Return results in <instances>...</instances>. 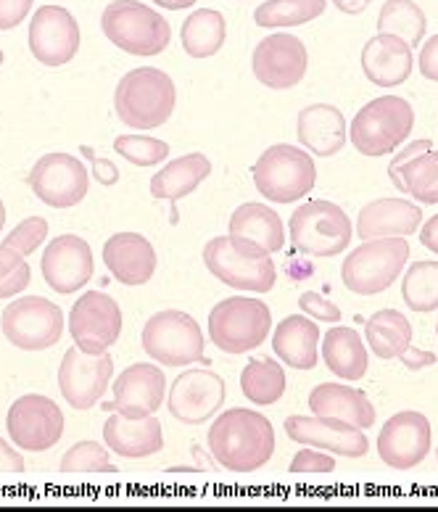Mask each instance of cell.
Masks as SVG:
<instances>
[{
  "instance_id": "1",
  "label": "cell",
  "mask_w": 438,
  "mask_h": 512,
  "mask_svg": "<svg viewBox=\"0 0 438 512\" xmlns=\"http://www.w3.org/2000/svg\"><path fill=\"white\" fill-rule=\"evenodd\" d=\"M209 452L214 462L233 473H254L275 452V428L262 412L227 410L209 428Z\"/></svg>"
},
{
  "instance_id": "2",
  "label": "cell",
  "mask_w": 438,
  "mask_h": 512,
  "mask_svg": "<svg viewBox=\"0 0 438 512\" xmlns=\"http://www.w3.org/2000/svg\"><path fill=\"white\" fill-rule=\"evenodd\" d=\"M204 264L214 278L235 291L267 293L275 288L278 270L270 251L243 235H217L204 246Z\"/></svg>"
},
{
  "instance_id": "3",
  "label": "cell",
  "mask_w": 438,
  "mask_h": 512,
  "mask_svg": "<svg viewBox=\"0 0 438 512\" xmlns=\"http://www.w3.org/2000/svg\"><path fill=\"white\" fill-rule=\"evenodd\" d=\"M177 106V88L172 77L154 66L127 72L114 93L117 117L135 130H154L167 125Z\"/></svg>"
},
{
  "instance_id": "4",
  "label": "cell",
  "mask_w": 438,
  "mask_h": 512,
  "mask_svg": "<svg viewBox=\"0 0 438 512\" xmlns=\"http://www.w3.org/2000/svg\"><path fill=\"white\" fill-rule=\"evenodd\" d=\"M101 30L119 51L148 59L167 51L172 27L156 8L140 0H114L103 8Z\"/></svg>"
},
{
  "instance_id": "5",
  "label": "cell",
  "mask_w": 438,
  "mask_h": 512,
  "mask_svg": "<svg viewBox=\"0 0 438 512\" xmlns=\"http://www.w3.org/2000/svg\"><path fill=\"white\" fill-rule=\"evenodd\" d=\"M415 130V109L399 96H383L370 101L351 119V146L362 156H386L402 146Z\"/></svg>"
},
{
  "instance_id": "6",
  "label": "cell",
  "mask_w": 438,
  "mask_h": 512,
  "mask_svg": "<svg viewBox=\"0 0 438 512\" xmlns=\"http://www.w3.org/2000/svg\"><path fill=\"white\" fill-rule=\"evenodd\" d=\"M404 238H373L351 251L341 264V280L357 296H378L394 286L409 259Z\"/></svg>"
},
{
  "instance_id": "7",
  "label": "cell",
  "mask_w": 438,
  "mask_h": 512,
  "mask_svg": "<svg viewBox=\"0 0 438 512\" xmlns=\"http://www.w3.org/2000/svg\"><path fill=\"white\" fill-rule=\"evenodd\" d=\"M270 328V307L254 296H230L219 301L209 315V338L225 354L254 352L270 336Z\"/></svg>"
},
{
  "instance_id": "8",
  "label": "cell",
  "mask_w": 438,
  "mask_h": 512,
  "mask_svg": "<svg viewBox=\"0 0 438 512\" xmlns=\"http://www.w3.org/2000/svg\"><path fill=\"white\" fill-rule=\"evenodd\" d=\"M288 235H291L293 249L299 254L314 256H338L349 249L351 243V220L346 212L333 201H307L291 214L288 222Z\"/></svg>"
},
{
  "instance_id": "9",
  "label": "cell",
  "mask_w": 438,
  "mask_h": 512,
  "mask_svg": "<svg viewBox=\"0 0 438 512\" xmlns=\"http://www.w3.org/2000/svg\"><path fill=\"white\" fill-rule=\"evenodd\" d=\"M317 183L314 159L296 146L267 148L254 164V185L272 204H293L307 196Z\"/></svg>"
},
{
  "instance_id": "10",
  "label": "cell",
  "mask_w": 438,
  "mask_h": 512,
  "mask_svg": "<svg viewBox=\"0 0 438 512\" xmlns=\"http://www.w3.org/2000/svg\"><path fill=\"white\" fill-rule=\"evenodd\" d=\"M0 330L22 352H45L64 336V312L43 296H22L0 315Z\"/></svg>"
},
{
  "instance_id": "11",
  "label": "cell",
  "mask_w": 438,
  "mask_h": 512,
  "mask_svg": "<svg viewBox=\"0 0 438 512\" xmlns=\"http://www.w3.org/2000/svg\"><path fill=\"white\" fill-rule=\"evenodd\" d=\"M143 352L167 367H185L204 359V333L185 312L164 309L148 317L143 328Z\"/></svg>"
},
{
  "instance_id": "12",
  "label": "cell",
  "mask_w": 438,
  "mask_h": 512,
  "mask_svg": "<svg viewBox=\"0 0 438 512\" xmlns=\"http://www.w3.org/2000/svg\"><path fill=\"white\" fill-rule=\"evenodd\" d=\"M11 444L24 452H48L64 436V412L43 394L19 396L6 415Z\"/></svg>"
},
{
  "instance_id": "13",
  "label": "cell",
  "mask_w": 438,
  "mask_h": 512,
  "mask_svg": "<svg viewBox=\"0 0 438 512\" xmlns=\"http://www.w3.org/2000/svg\"><path fill=\"white\" fill-rule=\"evenodd\" d=\"M74 346L85 354H106L122 336V309L109 293L88 291L74 301L69 315Z\"/></svg>"
},
{
  "instance_id": "14",
  "label": "cell",
  "mask_w": 438,
  "mask_h": 512,
  "mask_svg": "<svg viewBox=\"0 0 438 512\" xmlns=\"http://www.w3.org/2000/svg\"><path fill=\"white\" fill-rule=\"evenodd\" d=\"M30 188L51 209L77 206L90 191V175L80 159L72 154H45L30 172Z\"/></svg>"
},
{
  "instance_id": "15",
  "label": "cell",
  "mask_w": 438,
  "mask_h": 512,
  "mask_svg": "<svg viewBox=\"0 0 438 512\" xmlns=\"http://www.w3.org/2000/svg\"><path fill=\"white\" fill-rule=\"evenodd\" d=\"M114 375V359L106 354H85L77 346H69L59 367L61 396L72 410H90L109 391Z\"/></svg>"
},
{
  "instance_id": "16",
  "label": "cell",
  "mask_w": 438,
  "mask_h": 512,
  "mask_svg": "<svg viewBox=\"0 0 438 512\" xmlns=\"http://www.w3.org/2000/svg\"><path fill=\"white\" fill-rule=\"evenodd\" d=\"M433 428L423 412H396L378 433V454L388 468H417L428 457Z\"/></svg>"
},
{
  "instance_id": "17",
  "label": "cell",
  "mask_w": 438,
  "mask_h": 512,
  "mask_svg": "<svg viewBox=\"0 0 438 512\" xmlns=\"http://www.w3.org/2000/svg\"><path fill=\"white\" fill-rule=\"evenodd\" d=\"M30 53L45 66H64L80 51V24L64 6L37 8L30 22Z\"/></svg>"
},
{
  "instance_id": "18",
  "label": "cell",
  "mask_w": 438,
  "mask_h": 512,
  "mask_svg": "<svg viewBox=\"0 0 438 512\" xmlns=\"http://www.w3.org/2000/svg\"><path fill=\"white\" fill-rule=\"evenodd\" d=\"M251 66H254V77L262 85H267L270 90H288L299 85L307 74V45L296 35H285V32L264 37L254 48Z\"/></svg>"
},
{
  "instance_id": "19",
  "label": "cell",
  "mask_w": 438,
  "mask_h": 512,
  "mask_svg": "<svg viewBox=\"0 0 438 512\" xmlns=\"http://www.w3.org/2000/svg\"><path fill=\"white\" fill-rule=\"evenodd\" d=\"M225 381L212 370H188L169 388V415L183 425H201L212 420L225 404Z\"/></svg>"
},
{
  "instance_id": "20",
  "label": "cell",
  "mask_w": 438,
  "mask_h": 512,
  "mask_svg": "<svg viewBox=\"0 0 438 512\" xmlns=\"http://www.w3.org/2000/svg\"><path fill=\"white\" fill-rule=\"evenodd\" d=\"M285 433L296 444L322 449V452L344 454L351 460L365 457L367 449H370V441H367L362 428L346 423V420H336V417L291 415L285 420Z\"/></svg>"
},
{
  "instance_id": "21",
  "label": "cell",
  "mask_w": 438,
  "mask_h": 512,
  "mask_svg": "<svg viewBox=\"0 0 438 512\" xmlns=\"http://www.w3.org/2000/svg\"><path fill=\"white\" fill-rule=\"evenodd\" d=\"M45 283L61 296H72L88 286L95 275V259L90 243L80 235H59L48 243L43 254Z\"/></svg>"
},
{
  "instance_id": "22",
  "label": "cell",
  "mask_w": 438,
  "mask_h": 512,
  "mask_svg": "<svg viewBox=\"0 0 438 512\" xmlns=\"http://www.w3.org/2000/svg\"><path fill=\"white\" fill-rule=\"evenodd\" d=\"M167 378L154 362H138L119 373L114 381V402L103 404L106 412H119L122 417L156 415L164 402Z\"/></svg>"
},
{
  "instance_id": "23",
  "label": "cell",
  "mask_w": 438,
  "mask_h": 512,
  "mask_svg": "<svg viewBox=\"0 0 438 512\" xmlns=\"http://www.w3.org/2000/svg\"><path fill=\"white\" fill-rule=\"evenodd\" d=\"M431 140H412L388 164V180L396 191L409 193L420 204H438V151Z\"/></svg>"
},
{
  "instance_id": "24",
  "label": "cell",
  "mask_w": 438,
  "mask_h": 512,
  "mask_svg": "<svg viewBox=\"0 0 438 512\" xmlns=\"http://www.w3.org/2000/svg\"><path fill=\"white\" fill-rule=\"evenodd\" d=\"M103 262L122 286H146L156 275V249L146 235L117 233L103 243Z\"/></svg>"
},
{
  "instance_id": "25",
  "label": "cell",
  "mask_w": 438,
  "mask_h": 512,
  "mask_svg": "<svg viewBox=\"0 0 438 512\" xmlns=\"http://www.w3.org/2000/svg\"><path fill=\"white\" fill-rule=\"evenodd\" d=\"M415 69L412 45L404 43L402 37L378 32L367 40L362 48V72L378 88H396L409 80Z\"/></svg>"
},
{
  "instance_id": "26",
  "label": "cell",
  "mask_w": 438,
  "mask_h": 512,
  "mask_svg": "<svg viewBox=\"0 0 438 512\" xmlns=\"http://www.w3.org/2000/svg\"><path fill=\"white\" fill-rule=\"evenodd\" d=\"M103 441L125 460H143L164 449V431L156 415L148 417H122L119 412L103 425Z\"/></svg>"
},
{
  "instance_id": "27",
  "label": "cell",
  "mask_w": 438,
  "mask_h": 512,
  "mask_svg": "<svg viewBox=\"0 0 438 512\" xmlns=\"http://www.w3.org/2000/svg\"><path fill=\"white\" fill-rule=\"evenodd\" d=\"M423 222L420 206L409 204L404 198H378L359 212L357 235L362 241L373 238H407L417 233Z\"/></svg>"
},
{
  "instance_id": "28",
  "label": "cell",
  "mask_w": 438,
  "mask_h": 512,
  "mask_svg": "<svg viewBox=\"0 0 438 512\" xmlns=\"http://www.w3.org/2000/svg\"><path fill=\"white\" fill-rule=\"evenodd\" d=\"M301 146L314 156H336L346 146V117L330 103H312L299 111L296 119Z\"/></svg>"
},
{
  "instance_id": "29",
  "label": "cell",
  "mask_w": 438,
  "mask_h": 512,
  "mask_svg": "<svg viewBox=\"0 0 438 512\" xmlns=\"http://www.w3.org/2000/svg\"><path fill=\"white\" fill-rule=\"evenodd\" d=\"M309 407L314 415L336 417L357 428H370L375 423V404L367 399L365 391L344 386V383H320L309 394Z\"/></svg>"
},
{
  "instance_id": "30",
  "label": "cell",
  "mask_w": 438,
  "mask_h": 512,
  "mask_svg": "<svg viewBox=\"0 0 438 512\" xmlns=\"http://www.w3.org/2000/svg\"><path fill=\"white\" fill-rule=\"evenodd\" d=\"M320 328L304 315L285 317L275 328L272 349L293 370H314L317 367V349H320Z\"/></svg>"
},
{
  "instance_id": "31",
  "label": "cell",
  "mask_w": 438,
  "mask_h": 512,
  "mask_svg": "<svg viewBox=\"0 0 438 512\" xmlns=\"http://www.w3.org/2000/svg\"><path fill=\"white\" fill-rule=\"evenodd\" d=\"M212 175V161L204 154H185L180 159L169 161L167 167L159 169L151 177V196L177 204L180 198L198 191V185Z\"/></svg>"
},
{
  "instance_id": "32",
  "label": "cell",
  "mask_w": 438,
  "mask_h": 512,
  "mask_svg": "<svg viewBox=\"0 0 438 512\" xmlns=\"http://www.w3.org/2000/svg\"><path fill=\"white\" fill-rule=\"evenodd\" d=\"M322 359L330 373L341 381H362L370 365L365 341L354 328L328 330L322 338Z\"/></svg>"
},
{
  "instance_id": "33",
  "label": "cell",
  "mask_w": 438,
  "mask_h": 512,
  "mask_svg": "<svg viewBox=\"0 0 438 512\" xmlns=\"http://www.w3.org/2000/svg\"><path fill=\"white\" fill-rule=\"evenodd\" d=\"M230 233L251 238L270 254H278L285 246V227L278 212L270 206L256 204V201L241 204L235 209L233 217H230Z\"/></svg>"
},
{
  "instance_id": "34",
  "label": "cell",
  "mask_w": 438,
  "mask_h": 512,
  "mask_svg": "<svg viewBox=\"0 0 438 512\" xmlns=\"http://www.w3.org/2000/svg\"><path fill=\"white\" fill-rule=\"evenodd\" d=\"M367 344L378 359H399L412 346V325L399 309H380L365 325Z\"/></svg>"
},
{
  "instance_id": "35",
  "label": "cell",
  "mask_w": 438,
  "mask_h": 512,
  "mask_svg": "<svg viewBox=\"0 0 438 512\" xmlns=\"http://www.w3.org/2000/svg\"><path fill=\"white\" fill-rule=\"evenodd\" d=\"M227 37L225 16L214 8H198L183 22L180 40L188 56L193 59H212L214 53L222 51Z\"/></svg>"
},
{
  "instance_id": "36",
  "label": "cell",
  "mask_w": 438,
  "mask_h": 512,
  "mask_svg": "<svg viewBox=\"0 0 438 512\" xmlns=\"http://www.w3.org/2000/svg\"><path fill=\"white\" fill-rule=\"evenodd\" d=\"M288 378L283 373V365L278 359L270 357H254L249 359V365L243 367L241 373V391L249 402L259 404V407H270V404L280 402L288 386Z\"/></svg>"
},
{
  "instance_id": "37",
  "label": "cell",
  "mask_w": 438,
  "mask_h": 512,
  "mask_svg": "<svg viewBox=\"0 0 438 512\" xmlns=\"http://www.w3.org/2000/svg\"><path fill=\"white\" fill-rule=\"evenodd\" d=\"M428 19L415 0H386L378 14V32L402 37L412 48L423 43Z\"/></svg>"
},
{
  "instance_id": "38",
  "label": "cell",
  "mask_w": 438,
  "mask_h": 512,
  "mask_svg": "<svg viewBox=\"0 0 438 512\" xmlns=\"http://www.w3.org/2000/svg\"><path fill=\"white\" fill-rule=\"evenodd\" d=\"M328 0H264L254 11V22L267 30L299 27L314 22L325 11Z\"/></svg>"
},
{
  "instance_id": "39",
  "label": "cell",
  "mask_w": 438,
  "mask_h": 512,
  "mask_svg": "<svg viewBox=\"0 0 438 512\" xmlns=\"http://www.w3.org/2000/svg\"><path fill=\"white\" fill-rule=\"evenodd\" d=\"M402 296L412 312L438 309V262H415L402 278Z\"/></svg>"
},
{
  "instance_id": "40",
  "label": "cell",
  "mask_w": 438,
  "mask_h": 512,
  "mask_svg": "<svg viewBox=\"0 0 438 512\" xmlns=\"http://www.w3.org/2000/svg\"><path fill=\"white\" fill-rule=\"evenodd\" d=\"M64 473H117V465L111 462L109 449L95 441H80L61 457Z\"/></svg>"
},
{
  "instance_id": "41",
  "label": "cell",
  "mask_w": 438,
  "mask_h": 512,
  "mask_svg": "<svg viewBox=\"0 0 438 512\" xmlns=\"http://www.w3.org/2000/svg\"><path fill=\"white\" fill-rule=\"evenodd\" d=\"M114 151L122 159L132 161L135 167H156L169 156V146L164 140L148 138V135H119L114 140Z\"/></svg>"
},
{
  "instance_id": "42",
  "label": "cell",
  "mask_w": 438,
  "mask_h": 512,
  "mask_svg": "<svg viewBox=\"0 0 438 512\" xmlns=\"http://www.w3.org/2000/svg\"><path fill=\"white\" fill-rule=\"evenodd\" d=\"M32 270L27 256L0 243V299L19 296L30 288Z\"/></svg>"
},
{
  "instance_id": "43",
  "label": "cell",
  "mask_w": 438,
  "mask_h": 512,
  "mask_svg": "<svg viewBox=\"0 0 438 512\" xmlns=\"http://www.w3.org/2000/svg\"><path fill=\"white\" fill-rule=\"evenodd\" d=\"M45 238H48V220H43V217H27V220L19 222V225L3 238V246H11V249H16L19 254L30 256L43 246Z\"/></svg>"
},
{
  "instance_id": "44",
  "label": "cell",
  "mask_w": 438,
  "mask_h": 512,
  "mask_svg": "<svg viewBox=\"0 0 438 512\" xmlns=\"http://www.w3.org/2000/svg\"><path fill=\"white\" fill-rule=\"evenodd\" d=\"M333 470H336V460L314 447L301 449L291 460V473H333Z\"/></svg>"
},
{
  "instance_id": "45",
  "label": "cell",
  "mask_w": 438,
  "mask_h": 512,
  "mask_svg": "<svg viewBox=\"0 0 438 512\" xmlns=\"http://www.w3.org/2000/svg\"><path fill=\"white\" fill-rule=\"evenodd\" d=\"M299 307H301V312H304V315L314 317V320H320V322H338V320H341V309H338L333 301H328L325 296H320V293H314V291L301 293Z\"/></svg>"
},
{
  "instance_id": "46",
  "label": "cell",
  "mask_w": 438,
  "mask_h": 512,
  "mask_svg": "<svg viewBox=\"0 0 438 512\" xmlns=\"http://www.w3.org/2000/svg\"><path fill=\"white\" fill-rule=\"evenodd\" d=\"M35 0H0V32L14 30L27 19Z\"/></svg>"
},
{
  "instance_id": "47",
  "label": "cell",
  "mask_w": 438,
  "mask_h": 512,
  "mask_svg": "<svg viewBox=\"0 0 438 512\" xmlns=\"http://www.w3.org/2000/svg\"><path fill=\"white\" fill-rule=\"evenodd\" d=\"M417 64H420V72H423L425 80L438 82V35H433L431 40H425Z\"/></svg>"
},
{
  "instance_id": "48",
  "label": "cell",
  "mask_w": 438,
  "mask_h": 512,
  "mask_svg": "<svg viewBox=\"0 0 438 512\" xmlns=\"http://www.w3.org/2000/svg\"><path fill=\"white\" fill-rule=\"evenodd\" d=\"M82 154L88 156V159H93V177H95V180H98V183H101V185H114V183H117L119 172H117V167L111 164V161L95 159L93 151H90V148H85V146H82Z\"/></svg>"
},
{
  "instance_id": "49",
  "label": "cell",
  "mask_w": 438,
  "mask_h": 512,
  "mask_svg": "<svg viewBox=\"0 0 438 512\" xmlns=\"http://www.w3.org/2000/svg\"><path fill=\"white\" fill-rule=\"evenodd\" d=\"M0 473H24V457L6 439H0Z\"/></svg>"
},
{
  "instance_id": "50",
  "label": "cell",
  "mask_w": 438,
  "mask_h": 512,
  "mask_svg": "<svg viewBox=\"0 0 438 512\" xmlns=\"http://www.w3.org/2000/svg\"><path fill=\"white\" fill-rule=\"evenodd\" d=\"M402 362L409 367V370H420V367H433L436 365V354L431 352H417L409 346L407 352L402 354Z\"/></svg>"
},
{
  "instance_id": "51",
  "label": "cell",
  "mask_w": 438,
  "mask_h": 512,
  "mask_svg": "<svg viewBox=\"0 0 438 512\" xmlns=\"http://www.w3.org/2000/svg\"><path fill=\"white\" fill-rule=\"evenodd\" d=\"M420 241L431 254H438V214L425 222L423 230H420Z\"/></svg>"
},
{
  "instance_id": "52",
  "label": "cell",
  "mask_w": 438,
  "mask_h": 512,
  "mask_svg": "<svg viewBox=\"0 0 438 512\" xmlns=\"http://www.w3.org/2000/svg\"><path fill=\"white\" fill-rule=\"evenodd\" d=\"M370 3H373V0H333V6H336L338 11H344V14L351 16L362 14Z\"/></svg>"
},
{
  "instance_id": "53",
  "label": "cell",
  "mask_w": 438,
  "mask_h": 512,
  "mask_svg": "<svg viewBox=\"0 0 438 512\" xmlns=\"http://www.w3.org/2000/svg\"><path fill=\"white\" fill-rule=\"evenodd\" d=\"M156 6L167 8V11H183V8H190L196 0H154Z\"/></svg>"
},
{
  "instance_id": "54",
  "label": "cell",
  "mask_w": 438,
  "mask_h": 512,
  "mask_svg": "<svg viewBox=\"0 0 438 512\" xmlns=\"http://www.w3.org/2000/svg\"><path fill=\"white\" fill-rule=\"evenodd\" d=\"M3 227H6V204L0 198V235H3Z\"/></svg>"
},
{
  "instance_id": "55",
  "label": "cell",
  "mask_w": 438,
  "mask_h": 512,
  "mask_svg": "<svg viewBox=\"0 0 438 512\" xmlns=\"http://www.w3.org/2000/svg\"><path fill=\"white\" fill-rule=\"evenodd\" d=\"M3 61H6V53L0 51V64H3Z\"/></svg>"
},
{
  "instance_id": "56",
  "label": "cell",
  "mask_w": 438,
  "mask_h": 512,
  "mask_svg": "<svg viewBox=\"0 0 438 512\" xmlns=\"http://www.w3.org/2000/svg\"><path fill=\"white\" fill-rule=\"evenodd\" d=\"M436 336H438V325H436Z\"/></svg>"
},
{
  "instance_id": "57",
  "label": "cell",
  "mask_w": 438,
  "mask_h": 512,
  "mask_svg": "<svg viewBox=\"0 0 438 512\" xmlns=\"http://www.w3.org/2000/svg\"><path fill=\"white\" fill-rule=\"evenodd\" d=\"M436 457H438V452H436Z\"/></svg>"
}]
</instances>
